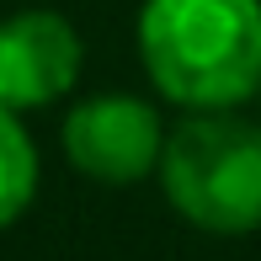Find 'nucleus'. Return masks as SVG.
Instances as JSON below:
<instances>
[{
    "instance_id": "obj_1",
    "label": "nucleus",
    "mask_w": 261,
    "mask_h": 261,
    "mask_svg": "<svg viewBox=\"0 0 261 261\" xmlns=\"http://www.w3.org/2000/svg\"><path fill=\"white\" fill-rule=\"evenodd\" d=\"M139 59L187 112H229L261 91V0H144Z\"/></svg>"
},
{
    "instance_id": "obj_2",
    "label": "nucleus",
    "mask_w": 261,
    "mask_h": 261,
    "mask_svg": "<svg viewBox=\"0 0 261 261\" xmlns=\"http://www.w3.org/2000/svg\"><path fill=\"white\" fill-rule=\"evenodd\" d=\"M165 203L203 234L261 229V123L229 112H192L165 134L155 171Z\"/></svg>"
},
{
    "instance_id": "obj_3",
    "label": "nucleus",
    "mask_w": 261,
    "mask_h": 261,
    "mask_svg": "<svg viewBox=\"0 0 261 261\" xmlns=\"http://www.w3.org/2000/svg\"><path fill=\"white\" fill-rule=\"evenodd\" d=\"M64 160L96 187H134L160 171L165 155V117L155 101L128 96V91H101L69 107L64 128Z\"/></svg>"
},
{
    "instance_id": "obj_4",
    "label": "nucleus",
    "mask_w": 261,
    "mask_h": 261,
    "mask_svg": "<svg viewBox=\"0 0 261 261\" xmlns=\"http://www.w3.org/2000/svg\"><path fill=\"white\" fill-rule=\"evenodd\" d=\"M86 43L64 11L27 6L0 21V107L38 112L80 86Z\"/></svg>"
},
{
    "instance_id": "obj_5",
    "label": "nucleus",
    "mask_w": 261,
    "mask_h": 261,
    "mask_svg": "<svg viewBox=\"0 0 261 261\" xmlns=\"http://www.w3.org/2000/svg\"><path fill=\"white\" fill-rule=\"evenodd\" d=\"M38 197V149L21 112L0 107V229L16 224Z\"/></svg>"
},
{
    "instance_id": "obj_6",
    "label": "nucleus",
    "mask_w": 261,
    "mask_h": 261,
    "mask_svg": "<svg viewBox=\"0 0 261 261\" xmlns=\"http://www.w3.org/2000/svg\"><path fill=\"white\" fill-rule=\"evenodd\" d=\"M256 101H261V91H256Z\"/></svg>"
}]
</instances>
